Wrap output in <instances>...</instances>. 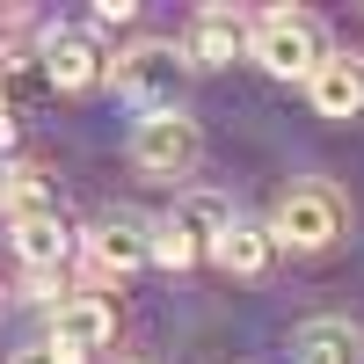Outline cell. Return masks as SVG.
Masks as SVG:
<instances>
[{
    "instance_id": "8",
    "label": "cell",
    "mask_w": 364,
    "mask_h": 364,
    "mask_svg": "<svg viewBox=\"0 0 364 364\" xmlns=\"http://www.w3.org/2000/svg\"><path fill=\"white\" fill-rule=\"evenodd\" d=\"M87 255H95V269H109V277H132L139 262H154V219L109 211V219H95V233H87Z\"/></svg>"
},
{
    "instance_id": "7",
    "label": "cell",
    "mask_w": 364,
    "mask_h": 364,
    "mask_svg": "<svg viewBox=\"0 0 364 364\" xmlns=\"http://www.w3.org/2000/svg\"><path fill=\"white\" fill-rule=\"evenodd\" d=\"M44 80L58 87V95H80V87H95L102 73H109V58H102V44H95V29H73V22H58V29H44Z\"/></svg>"
},
{
    "instance_id": "5",
    "label": "cell",
    "mask_w": 364,
    "mask_h": 364,
    "mask_svg": "<svg viewBox=\"0 0 364 364\" xmlns=\"http://www.w3.org/2000/svg\"><path fill=\"white\" fill-rule=\"evenodd\" d=\"M109 336H117L109 299L73 291V299H58V306H51V357H58V364H87L95 350H109Z\"/></svg>"
},
{
    "instance_id": "11",
    "label": "cell",
    "mask_w": 364,
    "mask_h": 364,
    "mask_svg": "<svg viewBox=\"0 0 364 364\" xmlns=\"http://www.w3.org/2000/svg\"><path fill=\"white\" fill-rule=\"evenodd\" d=\"M204 255L219 262L226 277H262V269H269V255H277V240H269V226H262V219H240V211H233V226L211 240Z\"/></svg>"
},
{
    "instance_id": "12",
    "label": "cell",
    "mask_w": 364,
    "mask_h": 364,
    "mask_svg": "<svg viewBox=\"0 0 364 364\" xmlns=\"http://www.w3.org/2000/svg\"><path fill=\"white\" fill-rule=\"evenodd\" d=\"M15 255H22L29 269H58V262L73 255L66 219H58V211H44V219H15Z\"/></svg>"
},
{
    "instance_id": "2",
    "label": "cell",
    "mask_w": 364,
    "mask_h": 364,
    "mask_svg": "<svg viewBox=\"0 0 364 364\" xmlns=\"http://www.w3.org/2000/svg\"><path fill=\"white\" fill-rule=\"evenodd\" d=\"M350 226V204L336 182H291V190L277 197V211H269V240L291 255H321V248H336Z\"/></svg>"
},
{
    "instance_id": "17",
    "label": "cell",
    "mask_w": 364,
    "mask_h": 364,
    "mask_svg": "<svg viewBox=\"0 0 364 364\" xmlns=\"http://www.w3.org/2000/svg\"><path fill=\"white\" fill-rule=\"evenodd\" d=\"M8 364H58V357H51V343H44V350H15Z\"/></svg>"
},
{
    "instance_id": "9",
    "label": "cell",
    "mask_w": 364,
    "mask_h": 364,
    "mask_svg": "<svg viewBox=\"0 0 364 364\" xmlns=\"http://www.w3.org/2000/svg\"><path fill=\"white\" fill-rule=\"evenodd\" d=\"M306 102L321 117H336V124L364 117V51H328L314 66V80H306Z\"/></svg>"
},
{
    "instance_id": "10",
    "label": "cell",
    "mask_w": 364,
    "mask_h": 364,
    "mask_svg": "<svg viewBox=\"0 0 364 364\" xmlns=\"http://www.w3.org/2000/svg\"><path fill=\"white\" fill-rule=\"evenodd\" d=\"M364 357V336L350 314H314L291 328V364H357Z\"/></svg>"
},
{
    "instance_id": "4",
    "label": "cell",
    "mask_w": 364,
    "mask_h": 364,
    "mask_svg": "<svg viewBox=\"0 0 364 364\" xmlns=\"http://www.w3.org/2000/svg\"><path fill=\"white\" fill-rule=\"evenodd\" d=\"M204 161V124L190 109H168V117H139V132H132V168L146 182H182V175H197Z\"/></svg>"
},
{
    "instance_id": "3",
    "label": "cell",
    "mask_w": 364,
    "mask_h": 364,
    "mask_svg": "<svg viewBox=\"0 0 364 364\" xmlns=\"http://www.w3.org/2000/svg\"><path fill=\"white\" fill-rule=\"evenodd\" d=\"M248 58L262 73H277V80H314V66L328 58V29L306 8H269V15H255Z\"/></svg>"
},
{
    "instance_id": "14",
    "label": "cell",
    "mask_w": 364,
    "mask_h": 364,
    "mask_svg": "<svg viewBox=\"0 0 364 364\" xmlns=\"http://www.w3.org/2000/svg\"><path fill=\"white\" fill-rule=\"evenodd\" d=\"M175 219H182V226H190V233L204 240V248H211V240H219V233L233 226V204H226L219 190H182V204H175Z\"/></svg>"
},
{
    "instance_id": "16",
    "label": "cell",
    "mask_w": 364,
    "mask_h": 364,
    "mask_svg": "<svg viewBox=\"0 0 364 364\" xmlns=\"http://www.w3.org/2000/svg\"><path fill=\"white\" fill-rule=\"evenodd\" d=\"M87 22H95V29H124V22H139V0H95Z\"/></svg>"
},
{
    "instance_id": "15",
    "label": "cell",
    "mask_w": 364,
    "mask_h": 364,
    "mask_svg": "<svg viewBox=\"0 0 364 364\" xmlns=\"http://www.w3.org/2000/svg\"><path fill=\"white\" fill-rule=\"evenodd\" d=\"M197 255H204V240L182 226L175 211H168V219H154V262H161V269H190Z\"/></svg>"
},
{
    "instance_id": "1",
    "label": "cell",
    "mask_w": 364,
    "mask_h": 364,
    "mask_svg": "<svg viewBox=\"0 0 364 364\" xmlns=\"http://www.w3.org/2000/svg\"><path fill=\"white\" fill-rule=\"evenodd\" d=\"M109 80H117V95L139 102L146 117H168L182 109V87H190V58H182V44L168 37H139L109 58Z\"/></svg>"
},
{
    "instance_id": "18",
    "label": "cell",
    "mask_w": 364,
    "mask_h": 364,
    "mask_svg": "<svg viewBox=\"0 0 364 364\" xmlns=\"http://www.w3.org/2000/svg\"><path fill=\"white\" fill-rule=\"evenodd\" d=\"M8 139H15V102L0 95V146H8Z\"/></svg>"
},
{
    "instance_id": "6",
    "label": "cell",
    "mask_w": 364,
    "mask_h": 364,
    "mask_svg": "<svg viewBox=\"0 0 364 364\" xmlns=\"http://www.w3.org/2000/svg\"><path fill=\"white\" fill-rule=\"evenodd\" d=\"M248 37H255V22L240 8H197L190 29H182V58H190V73H219L248 51Z\"/></svg>"
},
{
    "instance_id": "19",
    "label": "cell",
    "mask_w": 364,
    "mask_h": 364,
    "mask_svg": "<svg viewBox=\"0 0 364 364\" xmlns=\"http://www.w3.org/2000/svg\"><path fill=\"white\" fill-rule=\"evenodd\" d=\"M0 204H8V161H0Z\"/></svg>"
},
{
    "instance_id": "13",
    "label": "cell",
    "mask_w": 364,
    "mask_h": 364,
    "mask_svg": "<svg viewBox=\"0 0 364 364\" xmlns=\"http://www.w3.org/2000/svg\"><path fill=\"white\" fill-rule=\"evenodd\" d=\"M8 219H44V211H58V190L44 168H8Z\"/></svg>"
}]
</instances>
